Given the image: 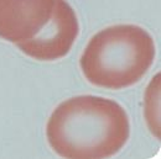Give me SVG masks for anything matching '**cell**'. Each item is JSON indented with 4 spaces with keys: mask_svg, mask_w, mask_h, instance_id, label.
Returning <instances> with one entry per match:
<instances>
[{
    "mask_svg": "<svg viewBox=\"0 0 161 159\" xmlns=\"http://www.w3.org/2000/svg\"><path fill=\"white\" fill-rule=\"evenodd\" d=\"M129 132V119L120 105L93 95L61 102L46 127L53 152L69 159L113 157L125 146Z\"/></svg>",
    "mask_w": 161,
    "mask_h": 159,
    "instance_id": "1",
    "label": "cell"
},
{
    "mask_svg": "<svg viewBox=\"0 0 161 159\" xmlns=\"http://www.w3.org/2000/svg\"><path fill=\"white\" fill-rule=\"evenodd\" d=\"M154 58L155 44L146 30L136 25H115L91 38L80 65L91 84L118 90L138 83Z\"/></svg>",
    "mask_w": 161,
    "mask_h": 159,
    "instance_id": "2",
    "label": "cell"
},
{
    "mask_svg": "<svg viewBox=\"0 0 161 159\" xmlns=\"http://www.w3.org/2000/svg\"><path fill=\"white\" fill-rule=\"evenodd\" d=\"M78 36V20L66 0H56L51 19L31 40L16 43L21 52L37 60L64 57Z\"/></svg>",
    "mask_w": 161,
    "mask_h": 159,
    "instance_id": "3",
    "label": "cell"
},
{
    "mask_svg": "<svg viewBox=\"0 0 161 159\" xmlns=\"http://www.w3.org/2000/svg\"><path fill=\"white\" fill-rule=\"evenodd\" d=\"M56 0H0V38L31 40L52 16Z\"/></svg>",
    "mask_w": 161,
    "mask_h": 159,
    "instance_id": "4",
    "label": "cell"
}]
</instances>
